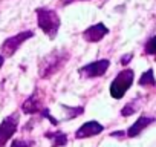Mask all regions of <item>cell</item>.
<instances>
[{
	"label": "cell",
	"mask_w": 156,
	"mask_h": 147,
	"mask_svg": "<svg viewBox=\"0 0 156 147\" xmlns=\"http://www.w3.org/2000/svg\"><path fill=\"white\" fill-rule=\"evenodd\" d=\"M44 136L48 139H51L52 147H63V145L67 144V136L63 132H48Z\"/></svg>",
	"instance_id": "8fae6325"
},
{
	"label": "cell",
	"mask_w": 156,
	"mask_h": 147,
	"mask_svg": "<svg viewBox=\"0 0 156 147\" xmlns=\"http://www.w3.org/2000/svg\"><path fill=\"white\" fill-rule=\"evenodd\" d=\"M136 109H138V104H136L135 101H132V103H129L127 106L122 107L121 115H122V117H130V115H133V113L136 112Z\"/></svg>",
	"instance_id": "5bb4252c"
},
{
	"label": "cell",
	"mask_w": 156,
	"mask_h": 147,
	"mask_svg": "<svg viewBox=\"0 0 156 147\" xmlns=\"http://www.w3.org/2000/svg\"><path fill=\"white\" fill-rule=\"evenodd\" d=\"M3 60H5V58H3L2 55H0V67H2V66H3Z\"/></svg>",
	"instance_id": "ac0fdd59"
},
{
	"label": "cell",
	"mask_w": 156,
	"mask_h": 147,
	"mask_svg": "<svg viewBox=\"0 0 156 147\" xmlns=\"http://www.w3.org/2000/svg\"><path fill=\"white\" fill-rule=\"evenodd\" d=\"M122 135H126L124 132H113L112 133V136H115V138H119V136H122Z\"/></svg>",
	"instance_id": "e0dca14e"
},
{
	"label": "cell",
	"mask_w": 156,
	"mask_h": 147,
	"mask_svg": "<svg viewBox=\"0 0 156 147\" xmlns=\"http://www.w3.org/2000/svg\"><path fill=\"white\" fill-rule=\"evenodd\" d=\"M133 70L132 69H126V70H122V72H119L118 75L115 77V80L112 81V84H110V95H112V98H115V100H121L124 95H126V92L130 89V86H132V83H133Z\"/></svg>",
	"instance_id": "3957f363"
},
{
	"label": "cell",
	"mask_w": 156,
	"mask_h": 147,
	"mask_svg": "<svg viewBox=\"0 0 156 147\" xmlns=\"http://www.w3.org/2000/svg\"><path fill=\"white\" fill-rule=\"evenodd\" d=\"M132 57H133V54H127V55L121 57V64H127V63L132 60Z\"/></svg>",
	"instance_id": "2e32d148"
},
{
	"label": "cell",
	"mask_w": 156,
	"mask_h": 147,
	"mask_svg": "<svg viewBox=\"0 0 156 147\" xmlns=\"http://www.w3.org/2000/svg\"><path fill=\"white\" fill-rule=\"evenodd\" d=\"M110 66V61L103 58V60H98V61H94V63H89L83 67H80V72L83 77L86 78H95V77H101L106 74V70L109 69Z\"/></svg>",
	"instance_id": "8992f818"
},
{
	"label": "cell",
	"mask_w": 156,
	"mask_h": 147,
	"mask_svg": "<svg viewBox=\"0 0 156 147\" xmlns=\"http://www.w3.org/2000/svg\"><path fill=\"white\" fill-rule=\"evenodd\" d=\"M34 145V141L32 139H23V138H19V139H14L11 147H32Z\"/></svg>",
	"instance_id": "9a60e30c"
},
{
	"label": "cell",
	"mask_w": 156,
	"mask_h": 147,
	"mask_svg": "<svg viewBox=\"0 0 156 147\" xmlns=\"http://www.w3.org/2000/svg\"><path fill=\"white\" fill-rule=\"evenodd\" d=\"M35 13H37V22H38L40 29L49 38H55L61 25L58 14L54 9H46V8H38Z\"/></svg>",
	"instance_id": "7a4b0ae2"
},
{
	"label": "cell",
	"mask_w": 156,
	"mask_h": 147,
	"mask_svg": "<svg viewBox=\"0 0 156 147\" xmlns=\"http://www.w3.org/2000/svg\"><path fill=\"white\" fill-rule=\"evenodd\" d=\"M25 113H37L41 110V97L38 92H34L29 98H26V101L22 106Z\"/></svg>",
	"instance_id": "30bf717a"
},
{
	"label": "cell",
	"mask_w": 156,
	"mask_h": 147,
	"mask_svg": "<svg viewBox=\"0 0 156 147\" xmlns=\"http://www.w3.org/2000/svg\"><path fill=\"white\" fill-rule=\"evenodd\" d=\"M19 126V113L8 115L2 123H0V147H3L16 133Z\"/></svg>",
	"instance_id": "5b68a950"
},
{
	"label": "cell",
	"mask_w": 156,
	"mask_h": 147,
	"mask_svg": "<svg viewBox=\"0 0 156 147\" xmlns=\"http://www.w3.org/2000/svg\"><path fill=\"white\" fill-rule=\"evenodd\" d=\"M69 60V54L63 49H55L48 54L40 63V78H49L57 74Z\"/></svg>",
	"instance_id": "6da1fadb"
},
{
	"label": "cell",
	"mask_w": 156,
	"mask_h": 147,
	"mask_svg": "<svg viewBox=\"0 0 156 147\" xmlns=\"http://www.w3.org/2000/svg\"><path fill=\"white\" fill-rule=\"evenodd\" d=\"M103 130H104V127H103L98 121H87V123H84L80 129L76 130L75 136H76L78 139H83V138H90V136L100 135Z\"/></svg>",
	"instance_id": "52a82bcc"
},
{
	"label": "cell",
	"mask_w": 156,
	"mask_h": 147,
	"mask_svg": "<svg viewBox=\"0 0 156 147\" xmlns=\"http://www.w3.org/2000/svg\"><path fill=\"white\" fill-rule=\"evenodd\" d=\"M153 121H154V118H151V117H139V118L136 120V123L132 124V126L129 127V130H127V136H130V138L138 136V135H139L145 127H148Z\"/></svg>",
	"instance_id": "9c48e42d"
},
{
	"label": "cell",
	"mask_w": 156,
	"mask_h": 147,
	"mask_svg": "<svg viewBox=\"0 0 156 147\" xmlns=\"http://www.w3.org/2000/svg\"><path fill=\"white\" fill-rule=\"evenodd\" d=\"M139 86H144V88H147V86H156V80H154V75H153V69H148V70H145L142 75H141V78H139Z\"/></svg>",
	"instance_id": "7c38bea8"
},
{
	"label": "cell",
	"mask_w": 156,
	"mask_h": 147,
	"mask_svg": "<svg viewBox=\"0 0 156 147\" xmlns=\"http://www.w3.org/2000/svg\"><path fill=\"white\" fill-rule=\"evenodd\" d=\"M32 35H34L32 31H25V32H20V34H17V35H14V37H8V38L3 41V45H2V57H3V58H5V57H12V55L17 52L19 46H20L23 41L29 40Z\"/></svg>",
	"instance_id": "277c9868"
},
{
	"label": "cell",
	"mask_w": 156,
	"mask_h": 147,
	"mask_svg": "<svg viewBox=\"0 0 156 147\" xmlns=\"http://www.w3.org/2000/svg\"><path fill=\"white\" fill-rule=\"evenodd\" d=\"M144 51H145V54H148V55H154V57H156V35H153V37L145 43Z\"/></svg>",
	"instance_id": "4fadbf2b"
},
{
	"label": "cell",
	"mask_w": 156,
	"mask_h": 147,
	"mask_svg": "<svg viewBox=\"0 0 156 147\" xmlns=\"http://www.w3.org/2000/svg\"><path fill=\"white\" fill-rule=\"evenodd\" d=\"M109 34V28L104 26L103 23H97V25H92L89 26L84 32H83V37L86 41H90V43H95V41H100L104 35Z\"/></svg>",
	"instance_id": "ba28073f"
}]
</instances>
